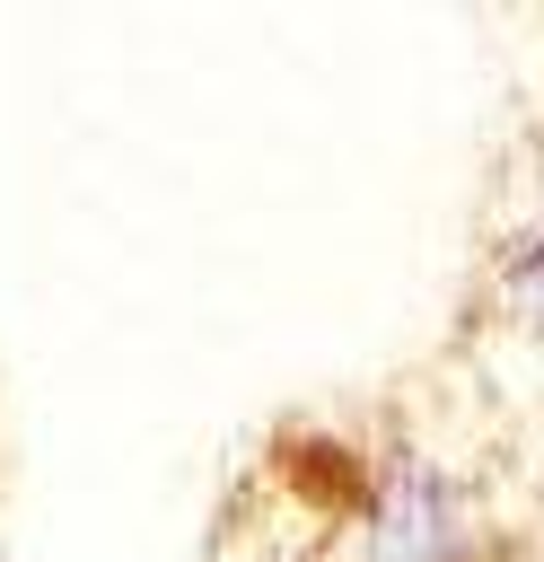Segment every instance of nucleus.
Returning <instances> with one entry per match:
<instances>
[{
  "label": "nucleus",
  "instance_id": "obj_1",
  "mask_svg": "<svg viewBox=\"0 0 544 562\" xmlns=\"http://www.w3.org/2000/svg\"><path fill=\"white\" fill-rule=\"evenodd\" d=\"M369 562H465V483L404 457L369 492Z\"/></svg>",
  "mask_w": 544,
  "mask_h": 562
},
{
  "label": "nucleus",
  "instance_id": "obj_2",
  "mask_svg": "<svg viewBox=\"0 0 544 562\" xmlns=\"http://www.w3.org/2000/svg\"><path fill=\"white\" fill-rule=\"evenodd\" d=\"M491 299H500V316H509L518 334L544 342V211L509 228V246H500V263H491Z\"/></svg>",
  "mask_w": 544,
  "mask_h": 562
}]
</instances>
